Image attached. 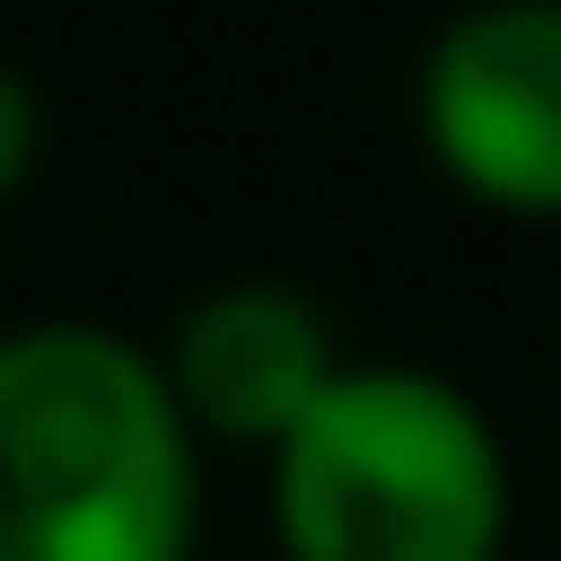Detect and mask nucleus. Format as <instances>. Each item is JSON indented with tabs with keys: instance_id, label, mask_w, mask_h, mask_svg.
<instances>
[{
	"instance_id": "obj_1",
	"label": "nucleus",
	"mask_w": 561,
	"mask_h": 561,
	"mask_svg": "<svg viewBox=\"0 0 561 561\" xmlns=\"http://www.w3.org/2000/svg\"><path fill=\"white\" fill-rule=\"evenodd\" d=\"M0 561H198V426L115 322L0 333Z\"/></svg>"
},
{
	"instance_id": "obj_4",
	"label": "nucleus",
	"mask_w": 561,
	"mask_h": 561,
	"mask_svg": "<svg viewBox=\"0 0 561 561\" xmlns=\"http://www.w3.org/2000/svg\"><path fill=\"white\" fill-rule=\"evenodd\" d=\"M157 364L178 385V416L198 426V447L271 458L322 405V385L343 375V343L322 322V301L291 291V280H219V291H198L178 312Z\"/></svg>"
},
{
	"instance_id": "obj_2",
	"label": "nucleus",
	"mask_w": 561,
	"mask_h": 561,
	"mask_svg": "<svg viewBox=\"0 0 561 561\" xmlns=\"http://www.w3.org/2000/svg\"><path fill=\"white\" fill-rule=\"evenodd\" d=\"M280 561H500L510 447L468 385L426 364H343L271 447Z\"/></svg>"
},
{
	"instance_id": "obj_5",
	"label": "nucleus",
	"mask_w": 561,
	"mask_h": 561,
	"mask_svg": "<svg viewBox=\"0 0 561 561\" xmlns=\"http://www.w3.org/2000/svg\"><path fill=\"white\" fill-rule=\"evenodd\" d=\"M42 178V83L21 62H0V208Z\"/></svg>"
},
{
	"instance_id": "obj_3",
	"label": "nucleus",
	"mask_w": 561,
	"mask_h": 561,
	"mask_svg": "<svg viewBox=\"0 0 561 561\" xmlns=\"http://www.w3.org/2000/svg\"><path fill=\"white\" fill-rule=\"evenodd\" d=\"M416 136L458 198L561 219V0H468L416 62Z\"/></svg>"
}]
</instances>
